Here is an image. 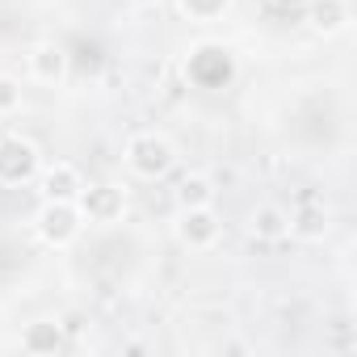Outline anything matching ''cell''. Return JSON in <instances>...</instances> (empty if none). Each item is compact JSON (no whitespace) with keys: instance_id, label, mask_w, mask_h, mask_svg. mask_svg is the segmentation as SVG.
<instances>
[{"instance_id":"8","label":"cell","mask_w":357,"mask_h":357,"mask_svg":"<svg viewBox=\"0 0 357 357\" xmlns=\"http://www.w3.org/2000/svg\"><path fill=\"white\" fill-rule=\"evenodd\" d=\"M34 185H38V198L43 202H76V194L84 185V172L72 160H43Z\"/></svg>"},{"instance_id":"2","label":"cell","mask_w":357,"mask_h":357,"mask_svg":"<svg viewBox=\"0 0 357 357\" xmlns=\"http://www.w3.org/2000/svg\"><path fill=\"white\" fill-rule=\"evenodd\" d=\"M236 72H240V63L227 43L206 38V43H194L185 55V76L194 89H227L236 80Z\"/></svg>"},{"instance_id":"3","label":"cell","mask_w":357,"mask_h":357,"mask_svg":"<svg viewBox=\"0 0 357 357\" xmlns=\"http://www.w3.org/2000/svg\"><path fill=\"white\" fill-rule=\"evenodd\" d=\"M34 236L47 244V248H55V252H63V248H72L80 236H84V219H80V211H76V202H38V211H34Z\"/></svg>"},{"instance_id":"6","label":"cell","mask_w":357,"mask_h":357,"mask_svg":"<svg viewBox=\"0 0 357 357\" xmlns=\"http://www.w3.org/2000/svg\"><path fill=\"white\" fill-rule=\"evenodd\" d=\"M76 211H80L84 223H97V227L122 223V215H126V190L118 181H84L80 194H76Z\"/></svg>"},{"instance_id":"10","label":"cell","mask_w":357,"mask_h":357,"mask_svg":"<svg viewBox=\"0 0 357 357\" xmlns=\"http://www.w3.org/2000/svg\"><path fill=\"white\" fill-rule=\"evenodd\" d=\"M307 26L319 38H340L353 26V5L349 0H307Z\"/></svg>"},{"instance_id":"12","label":"cell","mask_w":357,"mask_h":357,"mask_svg":"<svg viewBox=\"0 0 357 357\" xmlns=\"http://www.w3.org/2000/svg\"><path fill=\"white\" fill-rule=\"evenodd\" d=\"M286 215H290V236L303 240V244H319V240H328V231H332V211H328L324 202H298V206L286 211Z\"/></svg>"},{"instance_id":"17","label":"cell","mask_w":357,"mask_h":357,"mask_svg":"<svg viewBox=\"0 0 357 357\" xmlns=\"http://www.w3.org/2000/svg\"><path fill=\"white\" fill-rule=\"evenodd\" d=\"M130 5H139V9H147V5H160V0H130Z\"/></svg>"},{"instance_id":"11","label":"cell","mask_w":357,"mask_h":357,"mask_svg":"<svg viewBox=\"0 0 357 357\" xmlns=\"http://www.w3.org/2000/svg\"><path fill=\"white\" fill-rule=\"evenodd\" d=\"M248 240L257 244H282L290 240V215L278 202H261L248 211Z\"/></svg>"},{"instance_id":"4","label":"cell","mask_w":357,"mask_h":357,"mask_svg":"<svg viewBox=\"0 0 357 357\" xmlns=\"http://www.w3.org/2000/svg\"><path fill=\"white\" fill-rule=\"evenodd\" d=\"M38 168H43L38 143H30L26 135H0V185L5 190L34 185Z\"/></svg>"},{"instance_id":"16","label":"cell","mask_w":357,"mask_h":357,"mask_svg":"<svg viewBox=\"0 0 357 357\" xmlns=\"http://www.w3.org/2000/svg\"><path fill=\"white\" fill-rule=\"evenodd\" d=\"M273 5H282V9H303L307 0H273Z\"/></svg>"},{"instance_id":"1","label":"cell","mask_w":357,"mask_h":357,"mask_svg":"<svg viewBox=\"0 0 357 357\" xmlns=\"http://www.w3.org/2000/svg\"><path fill=\"white\" fill-rule=\"evenodd\" d=\"M122 168L135 181H164L176 168V143L164 130H135L122 143Z\"/></svg>"},{"instance_id":"13","label":"cell","mask_w":357,"mask_h":357,"mask_svg":"<svg viewBox=\"0 0 357 357\" xmlns=\"http://www.w3.org/2000/svg\"><path fill=\"white\" fill-rule=\"evenodd\" d=\"M215 198H219V190H215L211 172H185L181 181H176V190H172L176 211H185V206H215Z\"/></svg>"},{"instance_id":"15","label":"cell","mask_w":357,"mask_h":357,"mask_svg":"<svg viewBox=\"0 0 357 357\" xmlns=\"http://www.w3.org/2000/svg\"><path fill=\"white\" fill-rule=\"evenodd\" d=\"M22 105H26V89H22V80L9 76V72H0V118L22 114Z\"/></svg>"},{"instance_id":"7","label":"cell","mask_w":357,"mask_h":357,"mask_svg":"<svg viewBox=\"0 0 357 357\" xmlns=\"http://www.w3.org/2000/svg\"><path fill=\"white\" fill-rule=\"evenodd\" d=\"M68 72H72V55H68V47L55 43V38L34 43V47L26 51V76H30L34 84L59 89V84L68 80Z\"/></svg>"},{"instance_id":"14","label":"cell","mask_w":357,"mask_h":357,"mask_svg":"<svg viewBox=\"0 0 357 357\" xmlns=\"http://www.w3.org/2000/svg\"><path fill=\"white\" fill-rule=\"evenodd\" d=\"M172 5H176V13H181L185 22H194V26H215V22H223L231 13L236 0H172Z\"/></svg>"},{"instance_id":"9","label":"cell","mask_w":357,"mask_h":357,"mask_svg":"<svg viewBox=\"0 0 357 357\" xmlns=\"http://www.w3.org/2000/svg\"><path fill=\"white\" fill-rule=\"evenodd\" d=\"M68 349V328L59 315H47V319H34L22 328V353L30 357H55Z\"/></svg>"},{"instance_id":"5","label":"cell","mask_w":357,"mask_h":357,"mask_svg":"<svg viewBox=\"0 0 357 357\" xmlns=\"http://www.w3.org/2000/svg\"><path fill=\"white\" fill-rule=\"evenodd\" d=\"M172 236L181 248L190 252H211L219 240H223V219L215 206H185V211H176L172 219Z\"/></svg>"}]
</instances>
